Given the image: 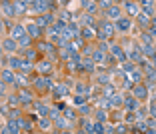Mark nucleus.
Masks as SVG:
<instances>
[{
	"label": "nucleus",
	"mask_w": 156,
	"mask_h": 134,
	"mask_svg": "<svg viewBox=\"0 0 156 134\" xmlns=\"http://www.w3.org/2000/svg\"><path fill=\"white\" fill-rule=\"evenodd\" d=\"M52 22H54V18H52L50 14H42V16H38V18H36V24H38L40 28H44V26H50Z\"/></svg>",
	"instance_id": "f257e3e1"
},
{
	"label": "nucleus",
	"mask_w": 156,
	"mask_h": 134,
	"mask_svg": "<svg viewBox=\"0 0 156 134\" xmlns=\"http://www.w3.org/2000/svg\"><path fill=\"white\" fill-rule=\"evenodd\" d=\"M26 32H28V36H30V38H36L38 34H40V26H38L36 22H28L26 24Z\"/></svg>",
	"instance_id": "f03ea898"
},
{
	"label": "nucleus",
	"mask_w": 156,
	"mask_h": 134,
	"mask_svg": "<svg viewBox=\"0 0 156 134\" xmlns=\"http://www.w3.org/2000/svg\"><path fill=\"white\" fill-rule=\"evenodd\" d=\"M28 6H30L32 10H38V12H46L52 4H50V2H30Z\"/></svg>",
	"instance_id": "7ed1b4c3"
},
{
	"label": "nucleus",
	"mask_w": 156,
	"mask_h": 134,
	"mask_svg": "<svg viewBox=\"0 0 156 134\" xmlns=\"http://www.w3.org/2000/svg\"><path fill=\"white\" fill-rule=\"evenodd\" d=\"M116 30H120V32H128V30H130V20L128 18H118V22H116Z\"/></svg>",
	"instance_id": "20e7f679"
},
{
	"label": "nucleus",
	"mask_w": 156,
	"mask_h": 134,
	"mask_svg": "<svg viewBox=\"0 0 156 134\" xmlns=\"http://www.w3.org/2000/svg\"><path fill=\"white\" fill-rule=\"evenodd\" d=\"M102 30H104V32H100V38H102V40H106V38L114 32V26H112L110 22H102Z\"/></svg>",
	"instance_id": "39448f33"
},
{
	"label": "nucleus",
	"mask_w": 156,
	"mask_h": 134,
	"mask_svg": "<svg viewBox=\"0 0 156 134\" xmlns=\"http://www.w3.org/2000/svg\"><path fill=\"white\" fill-rule=\"evenodd\" d=\"M2 78L8 84H16V74H14L12 70H2Z\"/></svg>",
	"instance_id": "423d86ee"
},
{
	"label": "nucleus",
	"mask_w": 156,
	"mask_h": 134,
	"mask_svg": "<svg viewBox=\"0 0 156 134\" xmlns=\"http://www.w3.org/2000/svg\"><path fill=\"white\" fill-rule=\"evenodd\" d=\"M110 50H112V54H114L116 58H118V60H122V62L126 60V58H128V54H124L120 46H112V44H110Z\"/></svg>",
	"instance_id": "0eeeda50"
},
{
	"label": "nucleus",
	"mask_w": 156,
	"mask_h": 134,
	"mask_svg": "<svg viewBox=\"0 0 156 134\" xmlns=\"http://www.w3.org/2000/svg\"><path fill=\"white\" fill-rule=\"evenodd\" d=\"M146 94H148V88L142 86V84H138V86L134 88V96H136V100L138 98H146Z\"/></svg>",
	"instance_id": "6e6552de"
},
{
	"label": "nucleus",
	"mask_w": 156,
	"mask_h": 134,
	"mask_svg": "<svg viewBox=\"0 0 156 134\" xmlns=\"http://www.w3.org/2000/svg\"><path fill=\"white\" fill-rule=\"evenodd\" d=\"M24 32H26V28H22V26L16 24V26L12 28V38H14V40H20V38L24 36Z\"/></svg>",
	"instance_id": "1a4fd4ad"
},
{
	"label": "nucleus",
	"mask_w": 156,
	"mask_h": 134,
	"mask_svg": "<svg viewBox=\"0 0 156 134\" xmlns=\"http://www.w3.org/2000/svg\"><path fill=\"white\" fill-rule=\"evenodd\" d=\"M8 130H10V134H18V130H20V120H8Z\"/></svg>",
	"instance_id": "9d476101"
},
{
	"label": "nucleus",
	"mask_w": 156,
	"mask_h": 134,
	"mask_svg": "<svg viewBox=\"0 0 156 134\" xmlns=\"http://www.w3.org/2000/svg\"><path fill=\"white\" fill-rule=\"evenodd\" d=\"M2 48H4V50H8V52H12L14 48H16V42H14V38H8V40H4V42H2Z\"/></svg>",
	"instance_id": "9b49d317"
},
{
	"label": "nucleus",
	"mask_w": 156,
	"mask_h": 134,
	"mask_svg": "<svg viewBox=\"0 0 156 134\" xmlns=\"http://www.w3.org/2000/svg\"><path fill=\"white\" fill-rule=\"evenodd\" d=\"M54 94L56 96H66V94H68V88H66L64 84H58V86H54Z\"/></svg>",
	"instance_id": "f8f14e48"
},
{
	"label": "nucleus",
	"mask_w": 156,
	"mask_h": 134,
	"mask_svg": "<svg viewBox=\"0 0 156 134\" xmlns=\"http://www.w3.org/2000/svg\"><path fill=\"white\" fill-rule=\"evenodd\" d=\"M136 108H138V100L136 98H128V100H126V110L132 112V110H136Z\"/></svg>",
	"instance_id": "ddd939ff"
},
{
	"label": "nucleus",
	"mask_w": 156,
	"mask_h": 134,
	"mask_svg": "<svg viewBox=\"0 0 156 134\" xmlns=\"http://www.w3.org/2000/svg\"><path fill=\"white\" fill-rule=\"evenodd\" d=\"M38 70H40L42 74H50L52 66H50V62H40V64H38Z\"/></svg>",
	"instance_id": "4468645a"
},
{
	"label": "nucleus",
	"mask_w": 156,
	"mask_h": 134,
	"mask_svg": "<svg viewBox=\"0 0 156 134\" xmlns=\"http://www.w3.org/2000/svg\"><path fill=\"white\" fill-rule=\"evenodd\" d=\"M108 102H110V106H120V104L124 102V98L120 96V94H114V96H112V98H110Z\"/></svg>",
	"instance_id": "2eb2a0df"
},
{
	"label": "nucleus",
	"mask_w": 156,
	"mask_h": 134,
	"mask_svg": "<svg viewBox=\"0 0 156 134\" xmlns=\"http://www.w3.org/2000/svg\"><path fill=\"white\" fill-rule=\"evenodd\" d=\"M140 40H142L144 46H152V36L148 32H142V34H140Z\"/></svg>",
	"instance_id": "dca6fc26"
},
{
	"label": "nucleus",
	"mask_w": 156,
	"mask_h": 134,
	"mask_svg": "<svg viewBox=\"0 0 156 134\" xmlns=\"http://www.w3.org/2000/svg\"><path fill=\"white\" fill-rule=\"evenodd\" d=\"M2 8H4V12L8 14V16L16 14V12H14V4H12V2H2Z\"/></svg>",
	"instance_id": "f3484780"
},
{
	"label": "nucleus",
	"mask_w": 156,
	"mask_h": 134,
	"mask_svg": "<svg viewBox=\"0 0 156 134\" xmlns=\"http://www.w3.org/2000/svg\"><path fill=\"white\" fill-rule=\"evenodd\" d=\"M28 4H30V2H14V12H16V14L24 12V10H26L24 6H28Z\"/></svg>",
	"instance_id": "a211bd4d"
},
{
	"label": "nucleus",
	"mask_w": 156,
	"mask_h": 134,
	"mask_svg": "<svg viewBox=\"0 0 156 134\" xmlns=\"http://www.w3.org/2000/svg\"><path fill=\"white\" fill-rule=\"evenodd\" d=\"M42 50H44V52H48L50 56H56V52H54V46H52L50 42H44V44H42Z\"/></svg>",
	"instance_id": "6ab92c4d"
},
{
	"label": "nucleus",
	"mask_w": 156,
	"mask_h": 134,
	"mask_svg": "<svg viewBox=\"0 0 156 134\" xmlns=\"http://www.w3.org/2000/svg\"><path fill=\"white\" fill-rule=\"evenodd\" d=\"M142 6H144V14H146V16L154 14V8H152V2H142Z\"/></svg>",
	"instance_id": "aec40b11"
},
{
	"label": "nucleus",
	"mask_w": 156,
	"mask_h": 134,
	"mask_svg": "<svg viewBox=\"0 0 156 134\" xmlns=\"http://www.w3.org/2000/svg\"><path fill=\"white\" fill-rule=\"evenodd\" d=\"M92 60H94V62H104V52L96 50V52H94V56H92Z\"/></svg>",
	"instance_id": "412c9836"
},
{
	"label": "nucleus",
	"mask_w": 156,
	"mask_h": 134,
	"mask_svg": "<svg viewBox=\"0 0 156 134\" xmlns=\"http://www.w3.org/2000/svg\"><path fill=\"white\" fill-rule=\"evenodd\" d=\"M108 16H110V18H118V16H120V8L110 6V10H108Z\"/></svg>",
	"instance_id": "4be33fe9"
},
{
	"label": "nucleus",
	"mask_w": 156,
	"mask_h": 134,
	"mask_svg": "<svg viewBox=\"0 0 156 134\" xmlns=\"http://www.w3.org/2000/svg\"><path fill=\"white\" fill-rule=\"evenodd\" d=\"M80 4H82V6H86V10H88V12H94V10H96V2H80Z\"/></svg>",
	"instance_id": "5701e85b"
},
{
	"label": "nucleus",
	"mask_w": 156,
	"mask_h": 134,
	"mask_svg": "<svg viewBox=\"0 0 156 134\" xmlns=\"http://www.w3.org/2000/svg\"><path fill=\"white\" fill-rule=\"evenodd\" d=\"M82 22L86 24V26H90V28H94V18H92L90 14H86V16H84L82 18Z\"/></svg>",
	"instance_id": "b1692460"
},
{
	"label": "nucleus",
	"mask_w": 156,
	"mask_h": 134,
	"mask_svg": "<svg viewBox=\"0 0 156 134\" xmlns=\"http://www.w3.org/2000/svg\"><path fill=\"white\" fill-rule=\"evenodd\" d=\"M36 106H38V112H40V114L46 118V116H48V112H50V110H48V106H44L42 102H40V104H36Z\"/></svg>",
	"instance_id": "393cba45"
},
{
	"label": "nucleus",
	"mask_w": 156,
	"mask_h": 134,
	"mask_svg": "<svg viewBox=\"0 0 156 134\" xmlns=\"http://www.w3.org/2000/svg\"><path fill=\"white\" fill-rule=\"evenodd\" d=\"M20 102H22V104H30V94L28 92H20Z\"/></svg>",
	"instance_id": "a878e982"
},
{
	"label": "nucleus",
	"mask_w": 156,
	"mask_h": 134,
	"mask_svg": "<svg viewBox=\"0 0 156 134\" xmlns=\"http://www.w3.org/2000/svg\"><path fill=\"white\" fill-rule=\"evenodd\" d=\"M138 24H140V26H148V16L146 14H138Z\"/></svg>",
	"instance_id": "bb28decb"
},
{
	"label": "nucleus",
	"mask_w": 156,
	"mask_h": 134,
	"mask_svg": "<svg viewBox=\"0 0 156 134\" xmlns=\"http://www.w3.org/2000/svg\"><path fill=\"white\" fill-rule=\"evenodd\" d=\"M126 8H128V12H132V14H136L138 12V4H134V2H126Z\"/></svg>",
	"instance_id": "cd10ccee"
},
{
	"label": "nucleus",
	"mask_w": 156,
	"mask_h": 134,
	"mask_svg": "<svg viewBox=\"0 0 156 134\" xmlns=\"http://www.w3.org/2000/svg\"><path fill=\"white\" fill-rule=\"evenodd\" d=\"M8 64L12 66V68H20V64H22V62H20L18 58H14V56H12V58H8Z\"/></svg>",
	"instance_id": "c85d7f7f"
},
{
	"label": "nucleus",
	"mask_w": 156,
	"mask_h": 134,
	"mask_svg": "<svg viewBox=\"0 0 156 134\" xmlns=\"http://www.w3.org/2000/svg\"><path fill=\"white\" fill-rule=\"evenodd\" d=\"M82 126H84V130H86L88 134H90V132H94V124H92L90 120H84V124H82Z\"/></svg>",
	"instance_id": "c756f323"
},
{
	"label": "nucleus",
	"mask_w": 156,
	"mask_h": 134,
	"mask_svg": "<svg viewBox=\"0 0 156 134\" xmlns=\"http://www.w3.org/2000/svg\"><path fill=\"white\" fill-rule=\"evenodd\" d=\"M66 126H68V122L64 118H56V128H66Z\"/></svg>",
	"instance_id": "7c9ffc66"
},
{
	"label": "nucleus",
	"mask_w": 156,
	"mask_h": 134,
	"mask_svg": "<svg viewBox=\"0 0 156 134\" xmlns=\"http://www.w3.org/2000/svg\"><path fill=\"white\" fill-rule=\"evenodd\" d=\"M82 66H84V68L88 70V72H92V70H94V64H92V60H88V58H86V60L82 62Z\"/></svg>",
	"instance_id": "2f4dec72"
},
{
	"label": "nucleus",
	"mask_w": 156,
	"mask_h": 134,
	"mask_svg": "<svg viewBox=\"0 0 156 134\" xmlns=\"http://www.w3.org/2000/svg\"><path fill=\"white\" fill-rule=\"evenodd\" d=\"M104 96H114V86H104Z\"/></svg>",
	"instance_id": "473e14b6"
},
{
	"label": "nucleus",
	"mask_w": 156,
	"mask_h": 134,
	"mask_svg": "<svg viewBox=\"0 0 156 134\" xmlns=\"http://www.w3.org/2000/svg\"><path fill=\"white\" fill-rule=\"evenodd\" d=\"M20 68H22V70H24V74H26V70L32 68V64H30V60H24L22 64H20Z\"/></svg>",
	"instance_id": "72a5a7b5"
},
{
	"label": "nucleus",
	"mask_w": 156,
	"mask_h": 134,
	"mask_svg": "<svg viewBox=\"0 0 156 134\" xmlns=\"http://www.w3.org/2000/svg\"><path fill=\"white\" fill-rule=\"evenodd\" d=\"M18 102H20V98H18V96H10V98H8V104H10V106H16Z\"/></svg>",
	"instance_id": "f704fd0d"
},
{
	"label": "nucleus",
	"mask_w": 156,
	"mask_h": 134,
	"mask_svg": "<svg viewBox=\"0 0 156 134\" xmlns=\"http://www.w3.org/2000/svg\"><path fill=\"white\" fill-rule=\"evenodd\" d=\"M20 126H22L24 130H30V128H32V122H28V120H20Z\"/></svg>",
	"instance_id": "c9c22d12"
},
{
	"label": "nucleus",
	"mask_w": 156,
	"mask_h": 134,
	"mask_svg": "<svg viewBox=\"0 0 156 134\" xmlns=\"http://www.w3.org/2000/svg\"><path fill=\"white\" fill-rule=\"evenodd\" d=\"M30 44V36H22L20 38V46H28Z\"/></svg>",
	"instance_id": "e433bc0d"
},
{
	"label": "nucleus",
	"mask_w": 156,
	"mask_h": 134,
	"mask_svg": "<svg viewBox=\"0 0 156 134\" xmlns=\"http://www.w3.org/2000/svg\"><path fill=\"white\" fill-rule=\"evenodd\" d=\"M40 128H50V122H48V118H42V120H40Z\"/></svg>",
	"instance_id": "4c0bfd02"
},
{
	"label": "nucleus",
	"mask_w": 156,
	"mask_h": 134,
	"mask_svg": "<svg viewBox=\"0 0 156 134\" xmlns=\"http://www.w3.org/2000/svg\"><path fill=\"white\" fill-rule=\"evenodd\" d=\"M128 56H130V58H132V60H136V62L140 60V52H138V50H136V52H130Z\"/></svg>",
	"instance_id": "58836bf2"
},
{
	"label": "nucleus",
	"mask_w": 156,
	"mask_h": 134,
	"mask_svg": "<svg viewBox=\"0 0 156 134\" xmlns=\"http://www.w3.org/2000/svg\"><path fill=\"white\" fill-rule=\"evenodd\" d=\"M76 90H78V92H80V94H88L86 86H82V84H78V86H76Z\"/></svg>",
	"instance_id": "ea45409f"
},
{
	"label": "nucleus",
	"mask_w": 156,
	"mask_h": 134,
	"mask_svg": "<svg viewBox=\"0 0 156 134\" xmlns=\"http://www.w3.org/2000/svg\"><path fill=\"white\" fill-rule=\"evenodd\" d=\"M82 102H84L82 96H76V98H74V104H76V106H82Z\"/></svg>",
	"instance_id": "a19ab883"
},
{
	"label": "nucleus",
	"mask_w": 156,
	"mask_h": 134,
	"mask_svg": "<svg viewBox=\"0 0 156 134\" xmlns=\"http://www.w3.org/2000/svg\"><path fill=\"white\" fill-rule=\"evenodd\" d=\"M124 86H126V88H132V80H130V78H124Z\"/></svg>",
	"instance_id": "79ce46f5"
},
{
	"label": "nucleus",
	"mask_w": 156,
	"mask_h": 134,
	"mask_svg": "<svg viewBox=\"0 0 156 134\" xmlns=\"http://www.w3.org/2000/svg\"><path fill=\"white\" fill-rule=\"evenodd\" d=\"M140 78V72H138V70H132V80H138Z\"/></svg>",
	"instance_id": "37998d69"
},
{
	"label": "nucleus",
	"mask_w": 156,
	"mask_h": 134,
	"mask_svg": "<svg viewBox=\"0 0 156 134\" xmlns=\"http://www.w3.org/2000/svg\"><path fill=\"white\" fill-rule=\"evenodd\" d=\"M98 120H106V112H98Z\"/></svg>",
	"instance_id": "c03bdc74"
},
{
	"label": "nucleus",
	"mask_w": 156,
	"mask_h": 134,
	"mask_svg": "<svg viewBox=\"0 0 156 134\" xmlns=\"http://www.w3.org/2000/svg\"><path fill=\"white\" fill-rule=\"evenodd\" d=\"M138 128H140V130H146V122L140 120V122H138Z\"/></svg>",
	"instance_id": "a18cd8bd"
},
{
	"label": "nucleus",
	"mask_w": 156,
	"mask_h": 134,
	"mask_svg": "<svg viewBox=\"0 0 156 134\" xmlns=\"http://www.w3.org/2000/svg\"><path fill=\"white\" fill-rule=\"evenodd\" d=\"M148 124H150L152 128H156V118H148Z\"/></svg>",
	"instance_id": "49530a36"
},
{
	"label": "nucleus",
	"mask_w": 156,
	"mask_h": 134,
	"mask_svg": "<svg viewBox=\"0 0 156 134\" xmlns=\"http://www.w3.org/2000/svg\"><path fill=\"white\" fill-rule=\"evenodd\" d=\"M94 130H96L98 134H102V126H100V124H94Z\"/></svg>",
	"instance_id": "de8ad7c7"
},
{
	"label": "nucleus",
	"mask_w": 156,
	"mask_h": 134,
	"mask_svg": "<svg viewBox=\"0 0 156 134\" xmlns=\"http://www.w3.org/2000/svg\"><path fill=\"white\" fill-rule=\"evenodd\" d=\"M0 134H10V130H8V126H6V128H0Z\"/></svg>",
	"instance_id": "09e8293b"
},
{
	"label": "nucleus",
	"mask_w": 156,
	"mask_h": 134,
	"mask_svg": "<svg viewBox=\"0 0 156 134\" xmlns=\"http://www.w3.org/2000/svg\"><path fill=\"white\" fill-rule=\"evenodd\" d=\"M80 110H82L84 114H86V112H90V108H88V106H84V104H82V106H80Z\"/></svg>",
	"instance_id": "8fccbe9b"
},
{
	"label": "nucleus",
	"mask_w": 156,
	"mask_h": 134,
	"mask_svg": "<svg viewBox=\"0 0 156 134\" xmlns=\"http://www.w3.org/2000/svg\"><path fill=\"white\" fill-rule=\"evenodd\" d=\"M124 70H134V66H132V64L128 62V64H124Z\"/></svg>",
	"instance_id": "3c124183"
},
{
	"label": "nucleus",
	"mask_w": 156,
	"mask_h": 134,
	"mask_svg": "<svg viewBox=\"0 0 156 134\" xmlns=\"http://www.w3.org/2000/svg\"><path fill=\"white\" fill-rule=\"evenodd\" d=\"M0 52H2V44H0Z\"/></svg>",
	"instance_id": "603ef678"
},
{
	"label": "nucleus",
	"mask_w": 156,
	"mask_h": 134,
	"mask_svg": "<svg viewBox=\"0 0 156 134\" xmlns=\"http://www.w3.org/2000/svg\"><path fill=\"white\" fill-rule=\"evenodd\" d=\"M154 94H156V86H154Z\"/></svg>",
	"instance_id": "864d4df0"
},
{
	"label": "nucleus",
	"mask_w": 156,
	"mask_h": 134,
	"mask_svg": "<svg viewBox=\"0 0 156 134\" xmlns=\"http://www.w3.org/2000/svg\"><path fill=\"white\" fill-rule=\"evenodd\" d=\"M0 72H2V70H0Z\"/></svg>",
	"instance_id": "5fc2aeb1"
}]
</instances>
